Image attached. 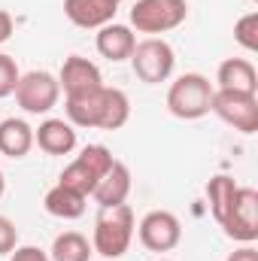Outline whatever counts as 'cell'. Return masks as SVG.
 <instances>
[{
	"label": "cell",
	"mask_w": 258,
	"mask_h": 261,
	"mask_svg": "<svg viewBox=\"0 0 258 261\" xmlns=\"http://www.w3.org/2000/svg\"><path fill=\"white\" fill-rule=\"evenodd\" d=\"M67 122L73 128H100V130H119L131 119V100L122 88H97L82 97H67L64 100Z\"/></svg>",
	"instance_id": "1"
},
{
	"label": "cell",
	"mask_w": 258,
	"mask_h": 261,
	"mask_svg": "<svg viewBox=\"0 0 258 261\" xmlns=\"http://www.w3.org/2000/svg\"><path fill=\"white\" fill-rule=\"evenodd\" d=\"M137 234V216L128 203L119 206H100L97 219H94V231H91V249L100 258H122L134 243Z\"/></svg>",
	"instance_id": "2"
},
{
	"label": "cell",
	"mask_w": 258,
	"mask_h": 261,
	"mask_svg": "<svg viewBox=\"0 0 258 261\" xmlns=\"http://www.w3.org/2000/svg\"><path fill=\"white\" fill-rule=\"evenodd\" d=\"M213 91L216 88L203 73H183L167 88V113L183 122H197L210 113Z\"/></svg>",
	"instance_id": "3"
},
{
	"label": "cell",
	"mask_w": 258,
	"mask_h": 261,
	"mask_svg": "<svg viewBox=\"0 0 258 261\" xmlns=\"http://www.w3.org/2000/svg\"><path fill=\"white\" fill-rule=\"evenodd\" d=\"M113 161L116 158H113V152L104 143H88L64 170H61L58 182L67 186V189H73V192H79L82 197H91L94 186L104 179V173L113 167Z\"/></svg>",
	"instance_id": "4"
},
{
	"label": "cell",
	"mask_w": 258,
	"mask_h": 261,
	"mask_svg": "<svg viewBox=\"0 0 258 261\" xmlns=\"http://www.w3.org/2000/svg\"><path fill=\"white\" fill-rule=\"evenodd\" d=\"M131 67H134V76L146 85H161L173 76V67H176V52L173 46L164 40V37H146V40H137L134 52H131Z\"/></svg>",
	"instance_id": "5"
},
{
	"label": "cell",
	"mask_w": 258,
	"mask_h": 261,
	"mask_svg": "<svg viewBox=\"0 0 258 261\" xmlns=\"http://www.w3.org/2000/svg\"><path fill=\"white\" fill-rule=\"evenodd\" d=\"M186 18H189L186 0H137L131 6V31L149 37L176 31Z\"/></svg>",
	"instance_id": "6"
},
{
	"label": "cell",
	"mask_w": 258,
	"mask_h": 261,
	"mask_svg": "<svg viewBox=\"0 0 258 261\" xmlns=\"http://www.w3.org/2000/svg\"><path fill=\"white\" fill-rule=\"evenodd\" d=\"M15 103L31 113V116H46L58 107L61 100V85H58V76L49 73V70H31V73H21L18 85H15Z\"/></svg>",
	"instance_id": "7"
},
{
	"label": "cell",
	"mask_w": 258,
	"mask_h": 261,
	"mask_svg": "<svg viewBox=\"0 0 258 261\" xmlns=\"http://www.w3.org/2000/svg\"><path fill=\"white\" fill-rule=\"evenodd\" d=\"M210 113H216L225 125L240 134L258 130V94H240V91H213Z\"/></svg>",
	"instance_id": "8"
},
{
	"label": "cell",
	"mask_w": 258,
	"mask_h": 261,
	"mask_svg": "<svg viewBox=\"0 0 258 261\" xmlns=\"http://www.w3.org/2000/svg\"><path fill=\"white\" fill-rule=\"evenodd\" d=\"M137 237L149 252H170L183 240V222L170 210H152L140 219Z\"/></svg>",
	"instance_id": "9"
},
{
	"label": "cell",
	"mask_w": 258,
	"mask_h": 261,
	"mask_svg": "<svg viewBox=\"0 0 258 261\" xmlns=\"http://www.w3.org/2000/svg\"><path fill=\"white\" fill-rule=\"evenodd\" d=\"M225 234L237 243H255L258 240V192L252 186H240L234 203L222 222Z\"/></svg>",
	"instance_id": "10"
},
{
	"label": "cell",
	"mask_w": 258,
	"mask_h": 261,
	"mask_svg": "<svg viewBox=\"0 0 258 261\" xmlns=\"http://www.w3.org/2000/svg\"><path fill=\"white\" fill-rule=\"evenodd\" d=\"M58 85L67 97H82V94H91L97 88H104V76H100V67L82 55H70L61 64V73H58Z\"/></svg>",
	"instance_id": "11"
},
{
	"label": "cell",
	"mask_w": 258,
	"mask_h": 261,
	"mask_svg": "<svg viewBox=\"0 0 258 261\" xmlns=\"http://www.w3.org/2000/svg\"><path fill=\"white\" fill-rule=\"evenodd\" d=\"M119 3L122 0H64V15L76 28L97 31V28L116 21Z\"/></svg>",
	"instance_id": "12"
},
{
	"label": "cell",
	"mask_w": 258,
	"mask_h": 261,
	"mask_svg": "<svg viewBox=\"0 0 258 261\" xmlns=\"http://www.w3.org/2000/svg\"><path fill=\"white\" fill-rule=\"evenodd\" d=\"M216 91L258 94V70L249 58H225L216 70Z\"/></svg>",
	"instance_id": "13"
},
{
	"label": "cell",
	"mask_w": 258,
	"mask_h": 261,
	"mask_svg": "<svg viewBox=\"0 0 258 261\" xmlns=\"http://www.w3.org/2000/svg\"><path fill=\"white\" fill-rule=\"evenodd\" d=\"M94 46L100 52V58L119 64V61H128L134 46H137V34L131 31V24H119V21H110L104 28H97V37H94Z\"/></svg>",
	"instance_id": "14"
},
{
	"label": "cell",
	"mask_w": 258,
	"mask_h": 261,
	"mask_svg": "<svg viewBox=\"0 0 258 261\" xmlns=\"http://www.w3.org/2000/svg\"><path fill=\"white\" fill-rule=\"evenodd\" d=\"M131 167L125 164V161H113V167L104 173V179L94 186V192H91V197H94V203L97 206H119V203H125L131 195Z\"/></svg>",
	"instance_id": "15"
},
{
	"label": "cell",
	"mask_w": 258,
	"mask_h": 261,
	"mask_svg": "<svg viewBox=\"0 0 258 261\" xmlns=\"http://www.w3.org/2000/svg\"><path fill=\"white\" fill-rule=\"evenodd\" d=\"M34 146H40L46 155H70L76 149V128L67 119H46L40 128H34Z\"/></svg>",
	"instance_id": "16"
},
{
	"label": "cell",
	"mask_w": 258,
	"mask_h": 261,
	"mask_svg": "<svg viewBox=\"0 0 258 261\" xmlns=\"http://www.w3.org/2000/svg\"><path fill=\"white\" fill-rule=\"evenodd\" d=\"M34 149V128L24 119H3L0 122V155L6 158H24Z\"/></svg>",
	"instance_id": "17"
},
{
	"label": "cell",
	"mask_w": 258,
	"mask_h": 261,
	"mask_svg": "<svg viewBox=\"0 0 258 261\" xmlns=\"http://www.w3.org/2000/svg\"><path fill=\"white\" fill-rule=\"evenodd\" d=\"M85 203H88V197H82L79 192H73V189H67L61 182H55L46 197H43V206H46V213L49 216H55V219H79L82 213H85Z\"/></svg>",
	"instance_id": "18"
},
{
	"label": "cell",
	"mask_w": 258,
	"mask_h": 261,
	"mask_svg": "<svg viewBox=\"0 0 258 261\" xmlns=\"http://www.w3.org/2000/svg\"><path fill=\"white\" fill-rule=\"evenodd\" d=\"M94 249H91V240L79 231H64L52 240V249H49V261H91Z\"/></svg>",
	"instance_id": "19"
},
{
	"label": "cell",
	"mask_w": 258,
	"mask_h": 261,
	"mask_svg": "<svg viewBox=\"0 0 258 261\" xmlns=\"http://www.w3.org/2000/svg\"><path fill=\"white\" fill-rule=\"evenodd\" d=\"M237 182L231 179V176H225V173H219V176H213L210 182H207V200H210V213H213V219L222 225L225 222V216H228V210H231V203H234V195H237Z\"/></svg>",
	"instance_id": "20"
},
{
	"label": "cell",
	"mask_w": 258,
	"mask_h": 261,
	"mask_svg": "<svg viewBox=\"0 0 258 261\" xmlns=\"http://www.w3.org/2000/svg\"><path fill=\"white\" fill-rule=\"evenodd\" d=\"M234 43L246 52H258V12H246L234 24Z\"/></svg>",
	"instance_id": "21"
},
{
	"label": "cell",
	"mask_w": 258,
	"mask_h": 261,
	"mask_svg": "<svg viewBox=\"0 0 258 261\" xmlns=\"http://www.w3.org/2000/svg\"><path fill=\"white\" fill-rule=\"evenodd\" d=\"M18 79H21V70H18V64H15V58L6 55V52H0V100L9 97V94L15 91Z\"/></svg>",
	"instance_id": "22"
},
{
	"label": "cell",
	"mask_w": 258,
	"mask_h": 261,
	"mask_svg": "<svg viewBox=\"0 0 258 261\" xmlns=\"http://www.w3.org/2000/svg\"><path fill=\"white\" fill-rule=\"evenodd\" d=\"M15 246H18V228H15V222H12V219L0 216V258H3V255H9Z\"/></svg>",
	"instance_id": "23"
},
{
	"label": "cell",
	"mask_w": 258,
	"mask_h": 261,
	"mask_svg": "<svg viewBox=\"0 0 258 261\" xmlns=\"http://www.w3.org/2000/svg\"><path fill=\"white\" fill-rule=\"evenodd\" d=\"M9 261H49V252L40 246H15L9 252Z\"/></svg>",
	"instance_id": "24"
},
{
	"label": "cell",
	"mask_w": 258,
	"mask_h": 261,
	"mask_svg": "<svg viewBox=\"0 0 258 261\" xmlns=\"http://www.w3.org/2000/svg\"><path fill=\"white\" fill-rule=\"evenodd\" d=\"M225 261H258V249L252 246V243H243L240 249H234Z\"/></svg>",
	"instance_id": "25"
},
{
	"label": "cell",
	"mask_w": 258,
	"mask_h": 261,
	"mask_svg": "<svg viewBox=\"0 0 258 261\" xmlns=\"http://www.w3.org/2000/svg\"><path fill=\"white\" fill-rule=\"evenodd\" d=\"M12 31H15V21H12V15L6 12V9H0V46L12 37Z\"/></svg>",
	"instance_id": "26"
},
{
	"label": "cell",
	"mask_w": 258,
	"mask_h": 261,
	"mask_svg": "<svg viewBox=\"0 0 258 261\" xmlns=\"http://www.w3.org/2000/svg\"><path fill=\"white\" fill-rule=\"evenodd\" d=\"M3 192H6V179H3V173H0V197H3Z\"/></svg>",
	"instance_id": "27"
},
{
	"label": "cell",
	"mask_w": 258,
	"mask_h": 261,
	"mask_svg": "<svg viewBox=\"0 0 258 261\" xmlns=\"http://www.w3.org/2000/svg\"><path fill=\"white\" fill-rule=\"evenodd\" d=\"M158 261H170V258H158Z\"/></svg>",
	"instance_id": "28"
},
{
	"label": "cell",
	"mask_w": 258,
	"mask_h": 261,
	"mask_svg": "<svg viewBox=\"0 0 258 261\" xmlns=\"http://www.w3.org/2000/svg\"><path fill=\"white\" fill-rule=\"evenodd\" d=\"M252 3H258V0H252Z\"/></svg>",
	"instance_id": "29"
}]
</instances>
